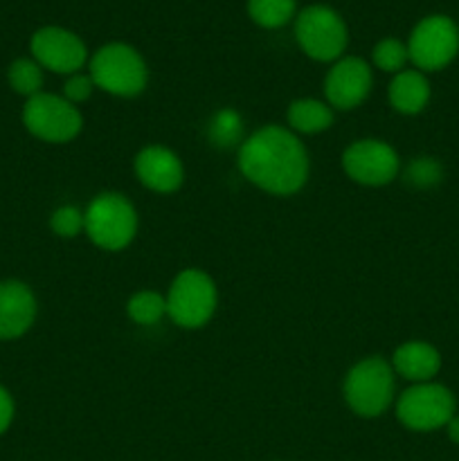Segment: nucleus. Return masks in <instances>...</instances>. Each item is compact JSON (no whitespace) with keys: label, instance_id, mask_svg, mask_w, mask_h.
<instances>
[{"label":"nucleus","instance_id":"f257e3e1","mask_svg":"<svg viewBox=\"0 0 459 461\" xmlns=\"http://www.w3.org/2000/svg\"><path fill=\"white\" fill-rule=\"evenodd\" d=\"M238 169L264 192L291 196L309 178V153L292 131L264 126L241 142Z\"/></svg>","mask_w":459,"mask_h":461},{"label":"nucleus","instance_id":"f03ea898","mask_svg":"<svg viewBox=\"0 0 459 461\" xmlns=\"http://www.w3.org/2000/svg\"><path fill=\"white\" fill-rule=\"evenodd\" d=\"M90 79L94 88L115 97H135L147 88L148 70L142 54L126 43H108L90 59Z\"/></svg>","mask_w":459,"mask_h":461},{"label":"nucleus","instance_id":"7ed1b4c3","mask_svg":"<svg viewBox=\"0 0 459 461\" xmlns=\"http://www.w3.org/2000/svg\"><path fill=\"white\" fill-rule=\"evenodd\" d=\"M345 401L358 417H381L394 401V369L381 356L360 360L345 378Z\"/></svg>","mask_w":459,"mask_h":461},{"label":"nucleus","instance_id":"20e7f679","mask_svg":"<svg viewBox=\"0 0 459 461\" xmlns=\"http://www.w3.org/2000/svg\"><path fill=\"white\" fill-rule=\"evenodd\" d=\"M138 232V212L122 194H99L86 210V234L102 250H124Z\"/></svg>","mask_w":459,"mask_h":461},{"label":"nucleus","instance_id":"39448f33","mask_svg":"<svg viewBox=\"0 0 459 461\" xmlns=\"http://www.w3.org/2000/svg\"><path fill=\"white\" fill-rule=\"evenodd\" d=\"M295 39L306 57L313 61L336 63L349 41L345 21L327 5H309L295 16Z\"/></svg>","mask_w":459,"mask_h":461},{"label":"nucleus","instance_id":"423d86ee","mask_svg":"<svg viewBox=\"0 0 459 461\" xmlns=\"http://www.w3.org/2000/svg\"><path fill=\"white\" fill-rule=\"evenodd\" d=\"M166 315L183 329H198L212 320L219 302L214 279L198 268H187L166 293Z\"/></svg>","mask_w":459,"mask_h":461},{"label":"nucleus","instance_id":"0eeeda50","mask_svg":"<svg viewBox=\"0 0 459 461\" xmlns=\"http://www.w3.org/2000/svg\"><path fill=\"white\" fill-rule=\"evenodd\" d=\"M22 124L43 142L63 144L81 133L84 117L75 104L52 93H39L22 106Z\"/></svg>","mask_w":459,"mask_h":461},{"label":"nucleus","instance_id":"6e6552de","mask_svg":"<svg viewBox=\"0 0 459 461\" xmlns=\"http://www.w3.org/2000/svg\"><path fill=\"white\" fill-rule=\"evenodd\" d=\"M459 52V25L444 14H432L417 23L408 41L410 61L421 72L448 66Z\"/></svg>","mask_w":459,"mask_h":461},{"label":"nucleus","instance_id":"1a4fd4ad","mask_svg":"<svg viewBox=\"0 0 459 461\" xmlns=\"http://www.w3.org/2000/svg\"><path fill=\"white\" fill-rule=\"evenodd\" d=\"M454 396L439 383H417L396 401V417L405 428L417 432L439 430L454 417Z\"/></svg>","mask_w":459,"mask_h":461},{"label":"nucleus","instance_id":"9d476101","mask_svg":"<svg viewBox=\"0 0 459 461\" xmlns=\"http://www.w3.org/2000/svg\"><path fill=\"white\" fill-rule=\"evenodd\" d=\"M32 59L45 70H52L57 75H75L88 61V50L86 43L70 30L48 25L34 32L30 41Z\"/></svg>","mask_w":459,"mask_h":461},{"label":"nucleus","instance_id":"9b49d317","mask_svg":"<svg viewBox=\"0 0 459 461\" xmlns=\"http://www.w3.org/2000/svg\"><path fill=\"white\" fill-rule=\"evenodd\" d=\"M342 167L351 180L364 187H382L399 174V156L382 140H358L342 156Z\"/></svg>","mask_w":459,"mask_h":461},{"label":"nucleus","instance_id":"f8f14e48","mask_svg":"<svg viewBox=\"0 0 459 461\" xmlns=\"http://www.w3.org/2000/svg\"><path fill=\"white\" fill-rule=\"evenodd\" d=\"M372 84V68L364 59L342 57L333 63L324 79V95L331 108L351 111L367 99Z\"/></svg>","mask_w":459,"mask_h":461},{"label":"nucleus","instance_id":"ddd939ff","mask_svg":"<svg viewBox=\"0 0 459 461\" xmlns=\"http://www.w3.org/2000/svg\"><path fill=\"white\" fill-rule=\"evenodd\" d=\"M36 320V297L18 279L0 282V340L25 336Z\"/></svg>","mask_w":459,"mask_h":461},{"label":"nucleus","instance_id":"4468645a","mask_svg":"<svg viewBox=\"0 0 459 461\" xmlns=\"http://www.w3.org/2000/svg\"><path fill=\"white\" fill-rule=\"evenodd\" d=\"M133 169L140 183L158 194L176 192L184 180V169L180 158L171 149L158 147V144L142 149L135 156Z\"/></svg>","mask_w":459,"mask_h":461},{"label":"nucleus","instance_id":"2eb2a0df","mask_svg":"<svg viewBox=\"0 0 459 461\" xmlns=\"http://www.w3.org/2000/svg\"><path fill=\"white\" fill-rule=\"evenodd\" d=\"M392 369L394 374L403 376L405 381L430 383L441 369V356L428 342H405L394 351L392 358Z\"/></svg>","mask_w":459,"mask_h":461},{"label":"nucleus","instance_id":"dca6fc26","mask_svg":"<svg viewBox=\"0 0 459 461\" xmlns=\"http://www.w3.org/2000/svg\"><path fill=\"white\" fill-rule=\"evenodd\" d=\"M387 97L394 111L403 115H417L430 102V84L421 70H400L392 79Z\"/></svg>","mask_w":459,"mask_h":461},{"label":"nucleus","instance_id":"f3484780","mask_svg":"<svg viewBox=\"0 0 459 461\" xmlns=\"http://www.w3.org/2000/svg\"><path fill=\"white\" fill-rule=\"evenodd\" d=\"M288 124L297 133H322L333 124V108L320 99H297L288 106Z\"/></svg>","mask_w":459,"mask_h":461},{"label":"nucleus","instance_id":"a211bd4d","mask_svg":"<svg viewBox=\"0 0 459 461\" xmlns=\"http://www.w3.org/2000/svg\"><path fill=\"white\" fill-rule=\"evenodd\" d=\"M297 12L295 0H248V14L264 30L284 27Z\"/></svg>","mask_w":459,"mask_h":461},{"label":"nucleus","instance_id":"6ab92c4d","mask_svg":"<svg viewBox=\"0 0 459 461\" xmlns=\"http://www.w3.org/2000/svg\"><path fill=\"white\" fill-rule=\"evenodd\" d=\"M7 81L12 86L14 93L22 95V97H34V95L43 93V68L34 61V59H16L7 70Z\"/></svg>","mask_w":459,"mask_h":461},{"label":"nucleus","instance_id":"aec40b11","mask_svg":"<svg viewBox=\"0 0 459 461\" xmlns=\"http://www.w3.org/2000/svg\"><path fill=\"white\" fill-rule=\"evenodd\" d=\"M126 311L135 324L151 327L166 315V300L156 291H140L130 297Z\"/></svg>","mask_w":459,"mask_h":461},{"label":"nucleus","instance_id":"412c9836","mask_svg":"<svg viewBox=\"0 0 459 461\" xmlns=\"http://www.w3.org/2000/svg\"><path fill=\"white\" fill-rule=\"evenodd\" d=\"M374 66L382 72H394L399 75L400 70H405V63L410 61L408 54V43L399 39H382L381 43H376L372 52Z\"/></svg>","mask_w":459,"mask_h":461},{"label":"nucleus","instance_id":"4be33fe9","mask_svg":"<svg viewBox=\"0 0 459 461\" xmlns=\"http://www.w3.org/2000/svg\"><path fill=\"white\" fill-rule=\"evenodd\" d=\"M241 135L243 124L237 113L230 111V108L216 113L210 124V138L214 140V144H219V147H232V144L241 142Z\"/></svg>","mask_w":459,"mask_h":461},{"label":"nucleus","instance_id":"5701e85b","mask_svg":"<svg viewBox=\"0 0 459 461\" xmlns=\"http://www.w3.org/2000/svg\"><path fill=\"white\" fill-rule=\"evenodd\" d=\"M50 225H52V232L57 237L72 239L86 230V212H81L75 205H63L58 210H54Z\"/></svg>","mask_w":459,"mask_h":461},{"label":"nucleus","instance_id":"b1692460","mask_svg":"<svg viewBox=\"0 0 459 461\" xmlns=\"http://www.w3.org/2000/svg\"><path fill=\"white\" fill-rule=\"evenodd\" d=\"M441 176H444V169L435 158H417L405 171V178L414 187H432V185L439 183Z\"/></svg>","mask_w":459,"mask_h":461},{"label":"nucleus","instance_id":"393cba45","mask_svg":"<svg viewBox=\"0 0 459 461\" xmlns=\"http://www.w3.org/2000/svg\"><path fill=\"white\" fill-rule=\"evenodd\" d=\"M94 90V81L90 79V75H81V72H75V75L68 77L66 86H63V97L70 104H81L86 99H90Z\"/></svg>","mask_w":459,"mask_h":461},{"label":"nucleus","instance_id":"a878e982","mask_svg":"<svg viewBox=\"0 0 459 461\" xmlns=\"http://www.w3.org/2000/svg\"><path fill=\"white\" fill-rule=\"evenodd\" d=\"M14 412H16V405H14L12 394L0 385V435L9 430L14 421Z\"/></svg>","mask_w":459,"mask_h":461},{"label":"nucleus","instance_id":"bb28decb","mask_svg":"<svg viewBox=\"0 0 459 461\" xmlns=\"http://www.w3.org/2000/svg\"><path fill=\"white\" fill-rule=\"evenodd\" d=\"M446 430H448L450 441H454V444H459V414H454V417L450 419L448 426H446Z\"/></svg>","mask_w":459,"mask_h":461}]
</instances>
